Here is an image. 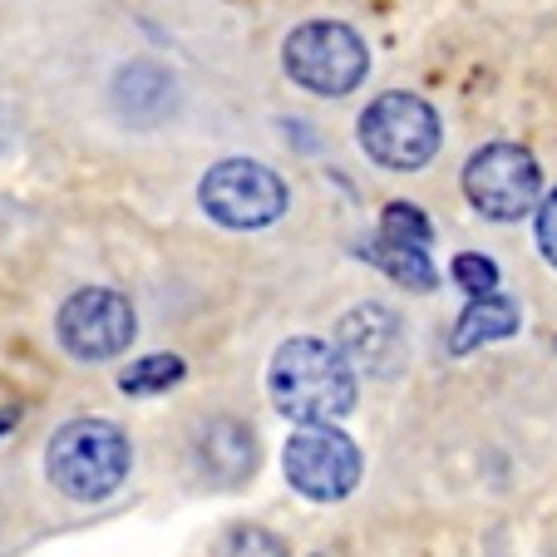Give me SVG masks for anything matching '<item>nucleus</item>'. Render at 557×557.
Returning a JSON list of instances; mask_svg holds the SVG:
<instances>
[{
  "label": "nucleus",
  "mask_w": 557,
  "mask_h": 557,
  "mask_svg": "<svg viewBox=\"0 0 557 557\" xmlns=\"http://www.w3.org/2000/svg\"><path fill=\"white\" fill-rule=\"evenodd\" d=\"M267 395L292 424H336L356 410L360 375L336 341L292 336L267 366Z\"/></svg>",
  "instance_id": "f257e3e1"
},
{
  "label": "nucleus",
  "mask_w": 557,
  "mask_h": 557,
  "mask_svg": "<svg viewBox=\"0 0 557 557\" xmlns=\"http://www.w3.org/2000/svg\"><path fill=\"white\" fill-rule=\"evenodd\" d=\"M134 444L114 420H70L45 444V479L70 504H104L128 484Z\"/></svg>",
  "instance_id": "f03ea898"
},
{
  "label": "nucleus",
  "mask_w": 557,
  "mask_h": 557,
  "mask_svg": "<svg viewBox=\"0 0 557 557\" xmlns=\"http://www.w3.org/2000/svg\"><path fill=\"white\" fill-rule=\"evenodd\" d=\"M356 138L370 153V163H380V169H389V173H414L440 153L444 128H440V114H434L420 95L389 89V95L366 104V114H360V124H356Z\"/></svg>",
  "instance_id": "7ed1b4c3"
},
{
  "label": "nucleus",
  "mask_w": 557,
  "mask_h": 557,
  "mask_svg": "<svg viewBox=\"0 0 557 557\" xmlns=\"http://www.w3.org/2000/svg\"><path fill=\"white\" fill-rule=\"evenodd\" d=\"M282 70H286V79H296V85L311 89V95L341 99V95H350V89H360V79L370 74V50L350 25L306 21L286 35Z\"/></svg>",
  "instance_id": "20e7f679"
},
{
  "label": "nucleus",
  "mask_w": 557,
  "mask_h": 557,
  "mask_svg": "<svg viewBox=\"0 0 557 557\" xmlns=\"http://www.w3.org/2000/svg\"><path fill=\"white\" fill-rule=\"evenodd\" d=\"M282 473L286 484L311 504H346L360 488L366 454L336 424H296V434L282 449Z\"/></svg>",
  "instance_id": "39448f33"
},
{
  "label": "nucleus",
  "mask_w": 557,
  "mask_h": 557,
  "mask_svg": "<svg viewBox=\"0 0 557 557\" xmlns=\"http://www.w3.org/2000/svg\"><path fill=\"white\" fill-rule=\"evenodd\" d=\"M198 202L218 227L227 232H262L272 227L286 212V183L276 178L267 163H252V158H222L202 173L198 183Z\"/></svg>",
  "instance_id": "423d86ee"
},
{
  "label": "nucleus",
  "mask_w": 557,
  "mask_h": 557,
  "mask_svg": "<svg viewBox=\"0 0 557 557\" xmlns=\"http://www.w3.org/2000/svg\"><path fill=\"white\" fill-rule=\"evenodd\" d=\"M463 198L488 222H523L543 208V173L523 144H484L463 163Z\"/></svg>",
  "instance_id": "0eeeda50"
},
{
  "label": "nucleus",
  "mask_w": 557,
  "mask_h": 557,
  "mask_svg": "<svg viewBox=\"0 0 557 557\" xmlns=\"http://www.w3.org/2000/svg\"><path fill=\"white\" fill-rule=\"evenodd\" d=\"M138 336V315L128 306L124 292H109V286H79L70 301L54 311V341L64 346L70 360H114L134 346Z\"/></svg>",
  "instance_id": "6e6552de"
},
{
  "label": "nucleus",
  "mask_w": 557,
  "mask_h": 557,
  "mask_svg": "<svg viewBox=\"0 0 557 557\" xmlns=\"http://www.w3.org/2000/svg\"><path fill=\"white\" fill-rule=\"evenodd\" d=\"M336 346L346 350V360L356 366V375L370 380H395L410 360V331L389 306L380 301H360L341 315L336 326Z\"/></svg>",
  "instance_id": "1a4fd4ad"
},
{
  "label": "nucleus",
  "mask_w": 557,
  "mask_h": 557,
  "mask_svg": "<svg viewBox=\"0 0 557 557\" xmlns=\"http://www.w3.org/2000/svg\"><path fill=\"white\" fill-rule=\"evenodd\" d=\"M257 463H262V444H257V430L237 414H212L193 430V469L208 488H232L252 484Z\"/></svg>",
  "instance_id": "9d476101"
},
{
  "label": "nucleus",
  "mask_w": 557,
  "mask_h": 557,
  "mask_svg": "<svg viewBox=\"0 0 557 557\" xmlns=\"http://www.w3.org/2000/svg\"><path fill=\"white\" fill-rule=\"evenodd\" d=\"M518 326H523V315H518V306L508 301V296H469V306H463V315L454 321V336H449V350L454 356H469V350L479 346H494V341H508L518 336Z\"/></svg>",
  "instance_id": "9b49d317"
},
{
  "label": "nucleus",
  "mask_w": 557,
  "mask_h": 557,
  "mask_svg": "<svg viewBox=\"0 0 557 557\" xmlns=\"http://www.w3.org/2000/svg\"><path fill=\"white\" fill-rule=\"evenodd\" d=\"M173 99H178L173 74L153 60H134L114 74V104L128 119H163L173 109Z\"/></svg>",
  "instance_id": "f8f14e48"
},
{
  "label": "nucleus",
  "mask_w": 557,
  "mask_h": 557,
  "mask_svg": "<svg viewBox=\"0 0 557 557\" xmlns=\"http://www.w3.org/2000/svg\"><path fill=\"white\" fill-rule=\"evenodd\" d=\"M360 257H366L370 267H380V272H385L389 282L410 286V292H430V286H440V272L430 267L424 247L395 243V237H385V232H375L370 243H360Z\"/></svg>",
  "instance_id": "ddd939ff"
},
{
  "label": "nucleus",
  "mask_w": 557,
  "mask_h": 557,
  "mask_svg": "<svg viewBox=\"0 0 557 557\" xmlns=\"http://www.w3.org/2000/svg\"><path fill=\"white\" fill-rule=\"evenodd\" d=\"M183 380H188V360L173 356V350H158V356H144L119 370V389L124 395H169Z\"/></svg>",
  "instance_id": "4468645a"
},
{
  "label": "nucleus",
  "mask_w": 557,
  "mask_h": 557,
  "mask_svg": "<svg viewBox=\"0 0 557 557\" xmlns=\"http://www.w3.org/2000/svg\"><path fill=\"white\" fill-rule=\"evenodd\" d=\"M222 557H292V547H286L272 528L237 523V528H227V537H222Z\"/></svg>",
  "instance_id": "2eb2a0df"
},
{
  "label": "nucleus",
  "mask_w": 557,
  "mask_h": 557,
  "mask_svg": "<svg viewBox=\"0 0 557 557\" xmlns=\"http://www.w3.org/2000/svg\"><path fill=\"white\" fill-rule=\"evenodd\" d=\"M380 232L385 237H395V243H410V247H430V218H424L420 208H410V202H389L385 212H380Z\"/></svg>",
  "instance_id": "dca6fc26"
},
{
  "label": "nucleus",
  "mask_w": 557,
  "mask_h": 557,
  "mask_svg": "<svg viewBox=\"0 0 557 557\" xmlns=\"http://www.w3.org/2000/svg\"><path fill=\"white\" fill-rule=\"evenodd\" d=\"M454 282H459L469 296H494V292H498V267H494V257L459 252V257H454Z\"/></svg>",
  "instance_id": "f3484780"
},
{
  "label": "nucleus",
  "mask_w": 557,
  "mask_h": 557,
  "mask_svg": "<svg viewBox=\"0 0 557 557\" xmlns=\"http://www.w3.org/2000/svg\"><path fill=\"white\" fill-rule=\"evenodd\" d=\"M537 247H543V257L553 262L557 272V188L543 198V208H537Z\"/></svg>",
  "instance_id": "a211bd4d"
},
{
  "label": "nucleus",
  "mask_w": 557,
  "mask_h": 557,
  "mask_svg": "<svg viewBox=\"0 0 557 557\" xmlns=\"http://www.w3.org/2000/svg\"><path fill=\"white\" fill-rule=\"evenodd\" d=\"M15 424H21V410H0V440L15 434Z\"/></svg>",
  "instance_id": "6ab92c4d"
}]
</instances>
